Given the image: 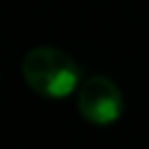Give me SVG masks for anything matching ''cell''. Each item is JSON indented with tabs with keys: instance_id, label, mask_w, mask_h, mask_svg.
<instances>
[{
	"instance_id": "cell-1",
	"label": "cell",
	"mask_w": 149,
	"mask_h": 149,
	"mask_svg": "<svg viewBox=\"0 0 149 149\" xmlns=\"http://www.w3.org/2000/svg\"><path fill=\"white\" fill-rule=\"evenodd\" d=\"M23 81L42 98L61 100L74 93L81 81V68L79 63L63 49L56 47H35L23 56L21 63Z\"/></svg>"
},
{
	"instance_id": "cell-2",
	"label": "cell",
	"mask_w": 149,
	"mask_h": 149,
	"mask_svg": "<svg viewBox=\"0 0 149 149\" xmlns=\"http://www.w3.org/2000/svg\"><path fill=\"white\" fill-rule=\"evenodd\" d=\"M77 109L93 126H109L123 114L121 88L107 77H86L77 88Z\"/></svg>"
}]
</instances>
